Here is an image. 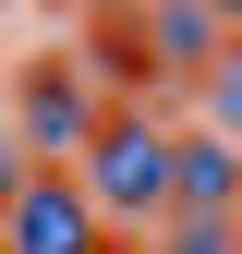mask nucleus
I'll use <instances>...</instances> for the list:
<instances>
[{
	"mask_svg": "<svg viewBox=\"0 0 242 254\" xmlns=\"http://www.w3.org/2000/svg\"><path fill=\"white\" fill-rule=\"evenodd\" d=\"M97 206H121V218H158L170 206V133L158 121H121L97 145Z\"/></svg>",
	"mask_w": 242,
	"mask_h": 254,
	"instance_id": "nucleus-1",
	"label": "nucleus"
},
{
	"mask_svg": "<svg viewBox=\"0 0 242 254\" xmlns=\"http://www.w3.org/2000/svg\"><path fill=\"white\" fill-rule=\"evenodd\" d=\"M24 109H37V133H49V145H73V133H85V121H73V85H60V73H37V97H24Z\"/></svg>",
	"mask_w": 242,
	"mask_h": 254,
	"instance_id": "nucleus-3",
	"label": "nucleus"
},
{
	"mask_svg": "<svg viewBox=\"0 0 242 254\" xmlns=\"http://www.w3.org/2000/svg\"><path fill=\"white\" fill-rule=\"evenodd\" d=\"M12 254H97V230H85V194H24L12 206Z\"/></svg>",
	"mask_w": 242,
	"mask_h": 254,
	"instance_id": "nucleus-2",
	"label": "nucleus"
},
{
	"mask_svg": "<svg viewBox=\"0 0 242 254\" xmlns=\"http://www.w3.org/2000/svg\"><path fill=\"white\" fill-rule=\"evenodd\" d=\"M170 254H242V242H230V218H182V242H170Z\"/></svg>",
	"mask_w": 242,
	"mask_h": 254,
	"instance_id": "nucleus-4",
	"label": "nucleus"
},
{
	"mask_svg": "<svg viewBox=\"0 0 242 254\" xmlns=\"http://www.w3.org/2000/svg\"><path fill=\"white\" fill-rule=\"evenodd\" d=\"M218 133H242V49H218Z\"/></svg>",
	"mask_w": 242,
	"mask_h": 254,
	"instance_id": "nucleus-5",
	"label": "nucleus"
}]
</instances>
